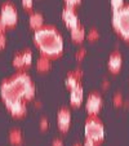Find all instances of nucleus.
Returning a JSON list of instances; mask_svg holds the SVG:
<instances>
[{
	"instance_id": "14",
	"label": "nucleus",
	"mask_w": 129,
	"mask_h": 146,
	"mask_svg": "<svg viewBox=\"0 0 129 146\" xmlns=\"http://www.w3.org/2000/svg\"><path fill=\"white\" fill-rule=\"evenodd\" d=\"M71 39L75 43H81L85 39V29L80 25L75 29H71Z\"/></svg>"
},
{
	"instance_id": "7",
	"label": "nucleus",
	"mask_w": 129,
	"mask_h": 146,
	"mask_svg": "<svg viewBox=\"0 0 129 146\" xmlns=\"http://www.w3.org/2000/svg\"><path fill=\"white\" fill-rule=\"evenodd\" d=\"M62 19L66 23L69 29H75L80 25L79 23V17H77L76 12H75L74 7H65L62 11Z\"/></svg>"
},
{
	"instance_id": "5",
	"label": "nucleus",
	"mask_w": 129,
	"mask_h": 146,
	"mask_svg": "<svg viewBox=\"0 0 129 146\" xmlns=\"http://www.w3.org/2000/svg\"><path fill=\"white\" fill-rule=\"evenodd\" d=\"M0 17H1V19H3V22L5 23L7 27L16 26L17 21H18V13H17L16 7L11 3L3 4V7L0 9Z\"/></svg>"
},
{
	"instance_id": "24",
	"label": "nucleus",
	"mask_w": 129,
	"mask_h": 146,
	"mask_svg": "<svg viewBox=\"0 0 129 146\" xmlns=\"http://www.w3.org/2000/svg\"><path fill=\"white\" fill-rule=\"evenodd\" d=\"M40 128L41 129H48V120L45 118H43L40 120Z\"/></svg>"
},
{
	"instance_id": "22",
	"label": "nucleus",
	"mask_w": 129,
	"mask_h": 146,
	"mask_svg": "<svg viewBox=\"0 0 129 146\" xmlns=\"http://www.w3.org/2000/svg\"><path fill=\"white\" fill-rule=\"evenodd\" d=\"M81 0H65V3H66V5L67 7H74L75 8V5H77V4L80 3Z\"/></svg>"
},
{
	"instance_id": "4",
	"label": "nucleus",
	"mask_w": 129,
	"mask_h": 146,
	"mask_svg": "<svg viewBox=\"0 0 129 146\" xmlns=\"http://www.w3.org/2000/svg\"><path fill=\"white\" fill-rule=\"evenodd\" d=\"M84 133L85 138L94 141L96 143L101 142L105 138V128L102 121L97 116H88V119L85 120Z\"/></svg>"
},
{
	"instance_id": "29",
	"label": "nucleus",
	"mask_w": 129,
	"mask_h": 146,
	"mask_svg": "<svg viewBox=\"0 0 129 146\" xmlns=\"http://www.w3.org/2000/svg\"><path fill=\"white\" fill-rule=\"evenodd\" d=\"M75 146H83V145H75Z\"/></svg>"
},
{
	"instance_id": "26",
	"label": "nucleus",
	"mask_w": 129,
	"mask_h": 146,
	"mask_svg": "<svg viewBox=\"0 0 129 146\" xmlns=\"http://www.w3.org/2000/svg\"><path fill=\"white\" fill-rule=\"evenodd\" d=\"M97 143L94 142V141H92V140H88V138H85V142L83 143V146H96Z\"/></svg>"
},
{
	"instance_id": "11",
	"label": "nucleus",
	"mask_w": 129,
	"mask_h": 146,
	"mask_svg": "<svg viewBox=\"0 0 129 146\" xmlns=\"http://www.w3.org/2000/svg\"><path fill=\"white\" fill-rule=\"evenodd\" d=\"M71 93H70V102H71L72 106H79L81 104L83 98H84V93H83V87L80 84H77L76 87L70 89Z\"/></svg>"
},
{
	"instance_id": "6",
	"label": "nucleus",
	"mask_w": 129,
	"mask_h": 146,
	"mask_svg": "<svg viewBox=\"0 0 129 146\" xmlns=\"http://www.w3.org/2000/svg\"><path fill=\"white\" fill-rule=\"evenodd\" d=\"M102 97L99 93L97 92H93L88 96L87 98V104H85V108H87V111H88L89 116H96L97 114L99 113L102 108Z\"/></svg>"
},
{
	"instance_id": "2",
	"label": "nucleus",
	"mask_w": 129,
	"mask_h": 146,
	"mask_svg": "<svg viewBox=\"0 0 129 146\" xmlns=\"http://www.w3.org/2000/svg\"><path fill=\"white\" fill-rule=\"evenodd\" d=\"M34 41L41 54L56 58L63 52V38L53 26H41L34 33Z\"/></svg>"
},
{
	"instance_id": "1",
	"label": "nucleus",
	"mask_w": 129,
	"mask_h": 146,
	"mask_svg": "<svg viewBox=\"0 0 129 146\" xmlns=\"http://www.w3.org/2000/svg\"><path fill=\"white\" fill-rule=\"evenodd\" d=\"M0 94L5 104L18 100L28 101L35 96V86L28 74L25 71H18L1 83Z\"/></svg>"
},
{
	"instance_id": "28",
	"label": "nucleus",
	"mask_w": 129,
	"mask_h": 146,
	"mask_svg": "<svg viewBox=\"0 0 129 146\" xmlns=\"http://www.w3.org/2000/svg\"><path fill=\"white\" fill-rule=\"evenodd\" d=\"M7 29L5 23L3 22V19H1V17H0V33H4V30Z\"/></svg>"
},
{
	"instance_id": "10",
	"label": "nucleus",
	"mask_w": 129,
	"mask_h": 146,
	"mask_svg": "<svg viewBox=\"0 0 129 146\" xmlns=\"http://www.w3.org/2000/svg\"><path fill=\"white\" fill-rule=\"evenodd\" d=\"M7 108L9 109L11 114L16 118H21L27 113V106H26V101L23 100H18V101H12L5 104Z\"/></svg>"
},
{
	"instance_id": "20",
	"label": "nucleus",
	"mask_w": 129,
	"mask_h": 146,
	"mask_svg": "<svg viewBox=\"0 0 129 146\" xmlns=\"http://www.w3.org/2000/svg\"><path fill=\"white\" fill-rule=\"evenodd\" d=\"M114 104H115V106H120L123 104V97H121L120 93H116L114 96Z\"/></svg>"
},
{
	"instance_id": "18",
	"label": "nucleus",
	"mask_w": 129,
	"mask_h": 146,
	"mask_svg": "<svg viewBox=\"0 0 129 146\" xmlns=\"http://www.w3.org/2000/svg\"><path fill=\"white\" fill-rule=\"evenodd\" d=\"M124 5V0H111V7H112L114 11L121 8Z\"/></svg>"
},
{
	"instance_id": "21",
	"label": "nucleus",
	"mask_w": 129,
	"mask_h": 146,
	"mask_svg": "<svg viewBox=\"0 0 129 146\" xmlns=\"http://www.w3.org/2000/svg\"><path fill=\"white\" fill-rule=\"evenodd\" d=\"M22 5H23V8H26V9H32V7H34V0H22Z\"/></svg>"
},
{
	"instance_id": "17",
	"label": "nucleus",
	"mask_w": 129,
	"mask_h": 146,
	"mask_svg": "<svg viewBox=\"0 0 129 146\" xmlns=\"http://www.w3.org/2000/svg\"><path fill=\"white\" fill-rule=\"evenodd\" d=\"M77 84H79V78H77L74 72H70L66 78V87L71 89V88H74V87H76Z\"/></svg>"
},
{
	"instance_id": "13",
	"label": "nucleus",
	"mask_w": 129,
	"mask_h": 146,
	"mask_svg": "<svg viewBox=\"0 0 129 146\" xmlns=\"http://www.w3.org/2000/svg\"><path fill=\"white\" fill-rule=\"evenodd\" d=\"M28 23H30V27L34 30H38L41 26H44V18L40 13H31L30 18H28Z\"/></svg>"
},
{
	"instance_id": "9",
	"label": "nucleus",
	"mask_w": 129,
	"mask_h": 146,
	"mask_svg": "<svg viewBox=\"0 0 129 146\" xmlns=\"http://www.w3.org/2000/svg\"><path fill=\"white\" fill-rule=\"evenodd\" d=\"M31 62H32V52L28 49L16 54L13 58V66L17 69H25V67L30 66Z\"/></svg>"
},
{
	"instance_id": "23",
	"label": "nucleus",
	"mask_w": 129,
	"mask_h": 146,
	"mask_svg": "<svg viewBox=\"0 0 129 146\" xmlns=\"http://www.w3.org/2000/svg\"><path fill=\"white\" fill-rule=\"evenodd\" d=\"M7 44V38L4 35V33H0V48H4Z\"/></svg>"
},
{
	"instance_id": "19",
	"label": "nucleus",
	"mask_w": 129,
	"mask_h": 146,
	"mask_svg": "<svg viewBox=\"0 0 129 146\" xmlns=\"http://www.w3.org/2000/svg\"><path fill=\"white\" fill-rule=\"evenodd\" d=\"M87 38H88V40H96V39L99 38V34L97 30H91L89 34L87 35Z\"/></svg>"
},
{
	"instance_id": "8",
	"label": "nucleus",
	"mask_w": 129,
	"mask_h": 146,
	"mask_svg": "<svg viewBox=\"0 0 129 146\" xmlns=\"http://www.w3.org/2000/svg\"><path fill=\"white\" fill-rule=\"evenodd\" d=\"M71 123V113L67 108H62L57 114V124L61 132H67Z\"/></svg>"
},
{
	"instance_id": "15",
	"label": "nucleus",
	"mask_w": 129,
	"mask_h": 146,
	"mask_svg": "<svg viewBox=\"0 0 129 146\" xmlns=\"http://www.w3.org/2000/svg\"><path fill=\"white\" fill-rule=\"evenodd\" d=\"M36 69L39 70V71H48V70L50 69V61L48 57H45V56H41L40 58H39L38 61H36Z\"/></svg>"
},
{
	"instance_id": "30",
	"label": "nucleus",
	"mask_w": 129,
	"mask_h": 146,
	"mask_svg": "<svg viewBox=\"0 0 129 146\" xmlns=\"http://www.w3.org/2000/svg\"><path fill=\"white\" fill-rule=\"evenodd\" d=\"M96 146H98V145H96Z\"/></svg>"
},
{
	"instance_id": "12",
	"label": "nucleus",
	"mask_w": 129,
	"mask_h": 146,
	"mask_svg": "<svg viewBox=\"0 0 129 146\" xmlns=\"http://www.w3.org/2000/svg\"><path fill=\"white\" fill-rule=\"evenodd\" d=\"M121 64H123V58L119 52H114L108 58V70L111 72H118L121 69Z\"/></svg>"
},
{
	"instance_id": "16",
	"label": "nucleus",
	"mask_w": 129,
	"mask_h": 146,
	"mask_svg": "<svg viewBox=\"0 0 129 146\" xmlns=\"http://www.w3.org/2000/svg\"><path fill=\"white\" fill-rule=\"evenodd\" d=\"M9 141H11V143H13V145H16V146L21 145V143H22V141H23V137H22L21 131H19V129L11 131V133H9Z\"/></svg>"
},
{
	"instance_id": "25",
	"label": "nucleus",
	"mask_w": 129,
	"mask_h": 146,
	"mask_svg": "<svg viewBox=\"0 0 129 146\" xmlns=\"http://www.w3.org/2000/svg\"><path fill=\"white\" fill-rule=\"evenodd\" d=\"M84 56H85V49H79L75 57H76V60H79V61H80L83 57H84Z\"/></svg>"
},
{
	"instance_id": "3",
	"label": "nucleus",
	"mask_w": 129,
	"mask_h": 146,
	"mask_svg": "<svg viewBox=\"0 0 129 146\" xmlns=\"http://www.w3.org/2000/svg\"><path fill=\"white\" fill-rule=\"evenodd\" d=\"M112 26L124 39L129 36V4H124L121 8L114 11Z\"/></svg>"
},
{
	"instance_id": "27",
	"label": "nucleus",
	"mask_w": 129,
	"mask_h": 146,
	"mask_svg": "<svg viewBox=\"0 0 129 146\" xmlns=\"http://www.w3.org/2000/svg\"><path fill=\"white\" fill-rule=\"evenodd\" d=\"M52 146H65V145H63L62 141L58 140V138H57V140H54V141L52 142Z\"/></svg>"
}]
</instances>
